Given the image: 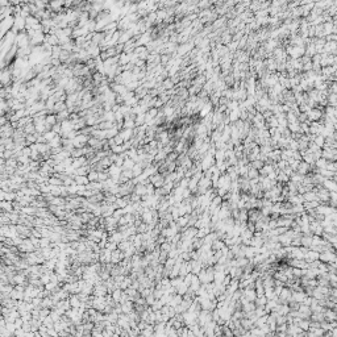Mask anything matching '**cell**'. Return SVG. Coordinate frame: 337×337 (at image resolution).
Segmentation results:
<instances>
[{"label":"cell","mask_w":337,"mask_h":337,"mask_svg":"<svg viewBox=\"0 0 337 337\" xmlns=\"http://www.w3.org/2000/svg\"><path fill=\"white\" fill-rule=\"evenodd\" d=\"M13 32H21L25 29V19L21 16H15V21H13Z\"/></svg>","instance_id":"1"},{"label":"cell","mask_w":337,"mask_h":337,"mask_svg":"<svg viewBox=\"0 0 337 337\" xmlns=\"http://www.w3.org/2000/svg\"><path fill=\"white\" fill-rule=\"evenodd\" d=\"M67 115H69L67 111H65V110L61 111V112L58 113V120H59V121H61V120H65V119H67Z\"/></svg>","instance_id":"2"},{"label":"cell","mask_w":337,"mask_h":337,"mask_svg":"<svg viewBox=\"0 0 337 337\" xmlns=\"http://www.w3.org/2000/svg\"><path fill=\"white\" fill-rule=\"evenodd\" d=\"M15 281H16V282H23V281H24V278H23V277H20V275H19V277H16V278H15Z\"/></svg>","instance_id":"3"},{"label":"cell","mask_w":337,"mask_h":337,"mask_svg":"<svg viewBox=\"0 0 337 337\" xmlns=\"http://www.w3.org/2000/svg\"><path fill=\"white\" fill-rule=\"evenodd\" d=\"M48 2H50V0H48Z\"/></svg>","instance_id":"4"}]
</instances>
